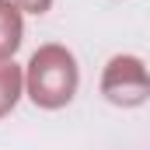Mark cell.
Wrapping results in <instances>:
<instances>
[{
    "label": "cell",
    "mask_w": 150,
    "mask_h": 150,
    "mask_svg": "<svg viewBox=\"0 0 150 150\" xmlns=\"http://www.w3.org/2000/svg\"><path fill=\"white\" fill-rule=\"evenodd\" d=\"M77 87H80V67L67 45L49 42L32 52V59L25 67V94L38 108H49V112L67 108L74 101Z\"/></svg>",
    "instance_id": "1"
},
{
    "label": "cell",
    "mask_w": 150,
    "mask_h": 150,
    "mask_svg": "<svg viewBox=\"0 0 150 150\" xmlns=\"http://www.w3.org/2000/svg\"><path fill=\"white\" fill-rule=\"evenodd\" d=\"M21 14H45L49 7H52V0H11Z\"/></svg>",
    "instance_id": "5"
},
{
    "label": "cell",
    "mask_w": 150,
    "mask_h": 150,
    "mask_svg": "<svg viewBox=\"0 0 150 150\" xmlns=\"http://www.w3.org/2000/svg\"><path fill=\"white\" fill-rule=\"evenodd\" d=\"M101 94L119 108H140L150 98V70L140 56H112L101 74Z\"/></svg>",
    "instance_id": "2"
},
{
    "label": "cell",
    "mask_w": 150,
    "mask_h": 150,
    "mask_svg": "<svg viewBox=\"0 0 150 150\" xmlns=\"http://www.w3.org/2000/svg\"><path fill=\"white\" fill-rule=\"evenodd\" d=\"M21 94H25V70L14 59H0V119L14 112Z\"/></svg>",
    "instance_id": "4"
},
{
    "label": "cell",
    "mask_w": 150,
    "mask_h": 150,
    "mask_svg": "<svg viewBox=\"0 0 150 150\" xmlns=\"http://www.w3.org/2000/svg\"><path fill=\"white\" fill-rule=\"evenodd\" d=\"M21 35H25L21 11L11 0H0V59H14V52L21 49Z\"/></svg>",
    "instance_id": "3"
}]
</instances>
